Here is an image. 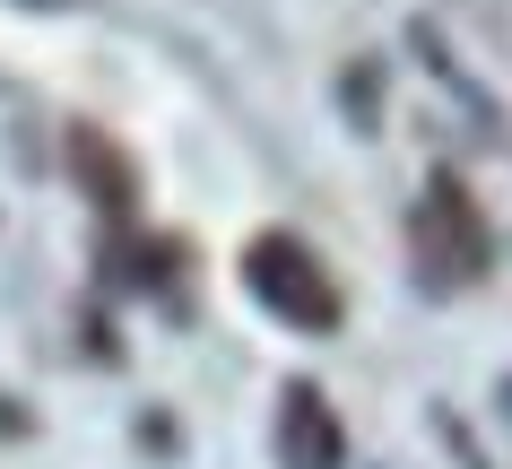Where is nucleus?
<instances>
[{"mask_svg":"<svg viewBox=\"0 0 512 469\" xmlns=\"http://www.w3.org/2000/svg\"><path fill=\"white\" fill-rule=\"evenodd\" d=\"M278 461L287 469H348V426H339L322 383L278 391Z\"/></svg>","mask_w":512,"mask_h":469,"instance_id":"obj_3","label":"nucleus"},{"mask_svg":"<svg viewBox=\"0 0 512 469\" xmlns=\"http://www.w3.org/2000/svg\"><path fill=\"white\" fill-rule=\"evenodd\" d=\"M408 235H417V261L434 270V287H469V278L486 270V252H495V244H486L478 200H469V183H460L452 166H434V174H426Z\"/></svg>","mask_w":512,"mask_h":469,"instance_id":"obj_2","label":"nucleus"},{"mask_svg":"<svg viewBox=\"0 0 512 469\" xmlns=\"http://www.w3.org/2000/svg\"><path fill=\"white\" fill-rule=\"evenodd\" d=\"M235 270H243V287H252V304H261L270 322H287V331H304V339H330L348 322V296H339L330 261L304 244V235H287V226H261V235L235 252Z\"/></svg>","mask_w":512,"mask_h":469,"instance_id":"obj_1","label":"nucleus"},{"mask_svg":"<svg viewBox=\"0 0 512 469\" xmlns=\"http://www.w3.org/2000/svg\"><path fill=\"white\" fill-rule=\"evenodd\" d=\"M70 174H79V192L105 209V218H131L139 209V166H131V148L113 131H96V122H79L70 131Z\"/></svg>","mask_w":512,"mask_h":469,"instance_id":"obj_4","label":"nucleus"}]
</instances>
